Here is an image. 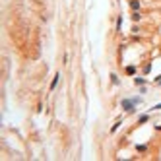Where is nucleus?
I'll return each mask as SVG.
<instances>
[{
  "mask_svg": "<svg viewBox=\"0 0 161 161\" xmlns=\"http://www.w3.org/2000/svg\"><path fill=\"white\" fill-rule=\"evenodd\" d=\"M120 105H122V109H124L126 113H134V105H136V103H134L132 99H122Z\"/></svg>",
  "mask_w": 161,
  "mask_h": 161,
  "instance_id": "1",
  "label": "nucleus"
},
{
  "mask_svg": "<svg viewBox=\"0 0 161 161\" xmlns=\"http://www.w3.org/2000/svg\"><path fill=\"white\" fill-rule=\"evenodd\" d=\"M58 80H60V74H56V76L52 78V82H51V89H54V87H56V83H58Z\"/></svg>",
  "mask_w": 161,
  "mask_h": 161,
  "instance_id": "2",
  "label": "nucleus"
},
{
  "mask_svg": "<svg viewBox=\"0 0 161 161\" xmlns=\"http://www.w3.org/2000/svg\"><path fill=\"white\" fill-rule=\"evenodd\" d=\"M122 29V18L119 16V20H116V31H120Z\"/></svg>",
  "mask_w": 161,
  "mask_h": 161,
  "instance_id": "3",
  "label": "nucleus"
},
{
  "mask_svg": "<svg viewBox=\"0 0 161 161\" xmlns=\"http://www.w3.org/2000/svg\"><path fill=\"white\" fill-rule=\"evenodd\" d=\"M130 6H132V10H138V8H140V2H138V0H132Z\"/></svg>",
  "mask_w": 161,
  "mask_h": 161,
  "instance_id": "4",
  "label": "nucleus"
},
{
  "mask_svg": "<svg viewBox=\"0 0 161 161\" xmlns=\"http://www.w3.org/2000/svg\"><path fill=\"white\" fill-rule=\"evenodd\" d=\"M140 18H142L140 12H134V14H132V20H134V21H140Z\"/></svg>",
  "mask_w": 161,
  "mask_h": 161,
  "instance_id": "5",
  "label": "nucleus"
},
{
  "mask_svg": "<svg viewBox=\"0 0 161 161\" xmlns=\"http://www.w3.org/2000/svg\"><path fill=\"white\" fill-rule=\"evenodd\" d=\"M148 120H150V116H148V114H142V116H140V122H142V124H144V122H148Z\"/></svg>",
  "mask_w": 161,
  "mask_h": 161,
  "instance_id": "6",
  "label": "nucleus"
},
{
  "mask_svg": "<svg viewBox=\"0 0 161 161\" xmlns=\"http://www.w3.org/2000/svg\"><path fill=\"white\" fill-rule=\"evenodd\" d=\"M126 72H128V74H134L136 68H134V66H128V68H126Z\"/></svg>",
  "mask_w": 161,
  "mask_h": 161,
  "instance_id": "7",
  "label": "nucleus"
},
{
  "mask_svg": "<svg viewBox=\"0 0 161 161\" xmlns=\"http://www.w3.org/2000/svg\"><path fill=\"white\" fill-rule=\"evenodd\" d=\"M134 82H136V83H138V85H142V83H144V82H145V80H144V78H136V80H134Z\"/></svg>",
  "mask_w": 161,
  "mask_h": 161,
  "instance_id": "8",
  "label": "nucleus"
},
{
  "mask_svg": "<svg viewBox=\"0 0 161 161\" xmlns=\"http://www.w3.org/2000/svg\"><path fill=\"white\" fill-rule=\"evenodd\" d=\"M119 126H120V122H116V124L111 128V132H116V130H119Z\"/></svg>",
  "mask_w": 161,
  "mask_h": 161,
  "instance_id": "9",
  "label": "nucleus"
},
{
  "mask_svg": "<svg viewBox=\"0 0 161 161\" xmlns=\"http://www.w3.org/2000/svg\"><path fill=\"white\" fill-rule=\"evenodd\" d=\"M132 101H134V103L138 105V103H142V97H132Z\"/></svg>",
  "mask_w": 161,
  "mask_h": 161,
  "instance_id": "10",
  "label": "nucleus"
},
{
  "mask_svg": "<svg viewBox=\"0 0 161 161\" xmlns=\"http://www.w3.org/2000/svg\"><path fill=\"white\" fill-rule=\"evenodd\" d=\"M111 82H113V83H119V78H116V76L113 74V76H111Z\"/></svg>",
  "mask_w": 161,
  "mask_h": 161,
  "instance_id": "11",
  "label": "nucleus"
},
{
  "mask_svg": "<svg viewBox=\"0 0 161 161\" xmlns=\"http://www.w3.org/2000/svg\"><path fill=\"white\" fill-rule=\"evenodd\" d=\"M159 109H161V105H155V107H153L151 111H159Z\"/></svg>",
  "mask_w": 161,
  "mask_h": 161,
  "instance_id": "12",
  "label": "nucleus"
}]
</instances>
